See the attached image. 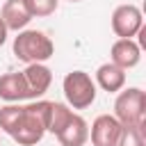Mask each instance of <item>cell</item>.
Returning a JSON list of instances; mask_svg holds the SVG:
<instances>
[{
	"label": "cell",
	"mask_w": 146,
	"mask_h": 146,
	"mask_svg": "<svg viewBox=\"0 0 146 146\" xmlns=\"http://www.w3.org/2000/svg\"><path fill=\"white\" fill-rule=\"evenodd\" d=\"M48 112H50V100H32L23 105L21 119L9 135L16 144L21 146H34L43 139L46 125H48Z\"/></svg>",
	"instance_id": "6da1fadb"
},
{
	"label": "cell",
	"mask_w": 146,
	"mask_h": 146,
	"mask_svg": "<svg viewBox=\"0 0 146 146\" xmlns=\"http://www.w3.org/2000/svg\"><path fill=\"white\" fill-rule=\"evenodd\" d=\"M14 55L23 64H36V62H48L55 55V43L52 39L41 32V30H21L14 36Z\"/></svg>",
	"instance_id": "7a4b0ae2"
},
{
	"label": "cell",
	"mask_w": 146,
	"mask_h": 146,
	"mask_svg": "<svg viewBox=\"0 0 146 146\" xmlns=\"http://www.w3.org/2000/svg\"><path fill=\"white\" fill-rule=\"evenodd\" d=\"M114 116L121 125H137L146 130V94L139 87L121 89L114 100Z\"/></svg>",
	"instance_id": "3957f363"
},
{
	"label": "cell",
	"mask_w": 146,
	"mask_h": 146,
	"mask_svg": "<svg viewBox=\"0 0 146 146\" xmlns=\"http://www.w3.org/2000/svg\"><path fill=\"white\" fill-rule=\"evenodd\" d=\"M62 89H64L66 105L73 107V110H87L96 100V82L84 71H71V73H66L64 82H62Z\"/></svg>",
	"instance_id": "277c9868"
},
{
	"label": "cell",
	"mask_w": 146,
	"mask_h": 146,
	"mask_svg": "<svg viewBox=\"0 0 146 146\" xmlns=\"http://www.w3.org/2000/svg\"><path fill=\"white\" fill-rule=\"evenodd\" d=\"M144 27V14L137 5H119L112 11V30L119 39H132Z\"/></svg>",
	"instance_id": "5b68a950"
},
{
	"label": "cell",
	"mask_w": 146,
	"mask_h": 146,
	"mask_svg": "<svg viewBox=\"0 0 146 146\" xmlns=\"http://www.w3.org/2000/svg\"><path fill=\"white\" fill-rule=\"evenodd\" d=\"M121 128L123 125L116 121L114 114H100V116H96L94 123H91V130H89L91 144L94 146H116Z\"/></svg>",
	"instance_id": "8992f818"
},
{
	"label": "cell",
	"mask_w": 146,
	"mask_h": 146,
	"mask_svg": "<svg viewBox=\"0 0 146 146\" xmlns=\"http://www.w3.org/2000/svg\"><path fill=\"white\" fill-rule=\"evenodd\" d=\"M139 59H141V46L135 39H116L110 48V62L123 71L135 68Z\"/></svg>",
	"instance_id": "52a82bcc"
},
{
	"label": "cell",
	"mask_w": 146,
	"mask_h": 146,
	"mask_svg": "<svg viewBox=\"0 0 146 146\" xmlns=\"http://www.w3.org/2000/svg\"><path fill=\"white\" fill-rule=\"evenodd\" d=\"M23 78H25V84H27V91H30V100H36L48 91V87L52 82V71L43 62H36V64L25 66Z\"/></svg>",
	"instance_id": "ba28073f"
},
{
	"label": "cell",
	"mask_w": 146,
	"mask_h": 146,
	"mask_svg": "<svg viewBox=\"0 0 146 146\" xmlns=\"http://www.w3.org/2000/svg\"><path fill=\"white\" fill-rule=\"evenodd\" d=\"M0 100H5V103L30 100V91H27L23 71H11V73L0 75Z\"/></svg>",
	"instance_id": "9c48e42d"
},
{
	"label": "cell",
	"mask_w": 146,
	"mask_h": 146,
	"mask_svg": "<svg viewBox=\"0 0 146 146\" xmlns=\"http://www.w3.org/2000/svg\"><path fill=\"white\" fill-rule=\"evenodd\" d=\"M55 137H57V141L62 146H84L87 139H89V125H87V121L80 114L73 112V116L68 119V123Z\"/></svg>",
	"instance_id": "30bf717a"
},
{
	"label": "cell",
	"mask_w": 146,
	"mask_h": 146,
	"mask_svg": "<svg viewBox=\"0 0 146 146\" xmlns=\"http://www.w3.org/2000/svg\"><path fill=\"white\" fill-rule=\"evenodd\" d=\"M0 18H2V23L7 25V30L21 32V30H25L27 23L32 21V14H30L25 0H7V2L2 5Z\"/></svg>",
	"instance_id": "8fae6325"
},
{
	"label": "cell",
	"mask_w": 146,
	"mask_h": 146,
	"mask_svg": "<svg viewBox=\"0 0 146 146\" xmlns=\"http://www.w3.org/2000/svg\"><path fill=\"white\" fill-rule=\"evenodd\" d=\"M96 87H100L103 91H107V94H116V91H121L123 87H125V71L123 68H119L116 64H112V62H105V64H100L98 68H96Z\"/></svg>",
	"instance_id": "7c38bea8"
},
{
	"label": "cell",
	"mask_w": 146,
	"mask_h": 146,
	"mask_svg": "<svg viewBox=\"0 0 146 146\" xmlns=\"http://www.w3.org/2000/svg\"><path fill=\"white\" fill-rule=\"evenodd\" d=\"M71 116H73V110H71L66 103H55V100H50V112H48V125H46V132L57 135V132L68 123Z\"/></svg>",
	"instance_id": "4fadbf2b"
},
{
	"label": "cell",
	"mask_w": 146,
	"mask_h": 146,
	"mask_svg": "<svg viewBox=\"0 0 146 146\" xmlns=\"http://www.w3.org/2000/svg\"><path fill=\"white\" fill-rule=\"evenodd\" d=\"M21 112H23V105L21 103H7L5 107H0V130L11 135L18 119H21Z\"/></svg>",
	"instance_id": "5bb4252c"
},
{
	"label": "cell",
	"mask_w": 146,
	"mask_h": 146,
	"mask_svg": "<svg viewBox=\"0 0 146 146\" xmlns=\"http://www.w3.org/2000/svg\"><path fill=\"white\" fill-rule=\"evenodd\" d=\"M116 146H146V130L137 125H123Z\"/></svg>",
	"instance_id": "9a60e30c"
},
{
	"label": "cell",
	"mask_w": 146,
	"mask_h": 146,
	"mask_svg": "<svg viewBox=\"0 0 146 146\" xmlns=\"http://www.w3.org/2000/svg\"><path fill=\"white\" fill-rule=\"evenodd\" d=\"M32 18H43V16H50L57 11V5L59 0H25Z\"/></svg>",
	"instance_id": "2e32d148"
},
{
	"label": "cell",
	"mask_w": 146,
	"mask_h": 146,
	"mask_svg": "<svg viewBox=\"0 0 146 146\" xmlns=\"http://www.w3.org/2000/svg\"><path fill=\"white\" fill-rule=\"evenodd\" d=\"M7 34H9V30H7V25H5V23H2V18H0V46H5Z\"/></svg>",
	"instance_id": "e0dca14e"
},
{
	"label": "cell",
	"mask_w": 146,
	"mask_h": 146,
	"mask_svg": "<svg viewBox=\"0 0 146 146\" xmlns=\"http://www.w3.org/2000/svg\"><path fill=\"white\" fill-rule=\"evenodd\" d=\"M68 2H82V0H68Z\"/></svg>",
	"instance_id": "ac0fdd59"
}]
</instances>
